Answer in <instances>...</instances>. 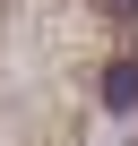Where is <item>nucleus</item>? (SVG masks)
I'll list each match as a JSON object with an SVG mask.
<instances>
[{
  "instance_id": "f257e3e1",
  "label": "nucleus",
  "mask_w": 138,
  "mask_h": 146,
  "mask_svg": "<svg viewBox=\"0 0 138 146\" xmlns=\"http://www.w3.org/2000/svg\"><path fill=\"white\" fill-rule=\"evenodd\" d=\"M104 103H112V112L138 103V60H112V69H104Z\"/></svg>"
},
{
  "instance_id": "f03ea898",
  "label": "nucleus",
  "mask_w": 138,
  "mask_h": 146,
  "mask_svg": "<svg viewBox=\"0 0 138 146\" xmlns=\"http://www.w3.org/2000/svg\"><path fill=\"white\" fill-rule=\"evenodd\" d=\"M104 9H112V17H138V0H104Z\"/></svg>"
}]
</instances>
